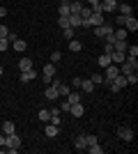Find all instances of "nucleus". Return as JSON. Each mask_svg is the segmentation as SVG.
Returning a JSON list of instances; mask_svg holds the SVG:
<instances>
[{"label": "nucleus", "mask_w": 138, "mask_h": 154, "mask_svg": "<svg viewBox=\"0 0 138 154\" xmlns=\"http://www.w3.org/2000/svg\"><path fill=\"white\" fill-rule=\"evenodd\" d=\"M62 35H65L67 39H74V35H76V28H65V30H62Z\"/></svg>", "instance_id": "72a5a7b5"}, {"label": "nucleus", "mask_w": 138, "mask_h": 154, "mask_svg": "<svg viewBox=\"0 0 138 154\" xmlns=\"http://www.w3.org/2000/svg\"><path fill=\"white\" fill-rule=\"evenodd\" d=\"M0 147H5V134H0Z\"/></svg>", "instance_id": "c03bdc74"}, {"label": "nucleus", "mask_w": 138, "mask_h": 154, "mask_svg": "<svg viewBox=\"0 0 138 154\" xmlns=\"http://www.w3.org/2000/svg\"><path fill=\"white\" fill-rule=\"evenodd\" d=\"M118 74H120V67H118V64H113V62H111V64H108V67L104 69V83L108 85V83L113 81V78L118 76Z\"/></svg>", "instance_id": "f257e3e1"}, {"label": "nucleus", "mask_w": 138, "mask_h": 154, "mask_svg": "<svg viewBox=\"0 0 138 154\" xmlns=\"http://www.w3.org/2000/svg\"><path fill=\"white\" fill-rule=\"evenodd\" d=\"M87 152H90V154H101V152H104V147H99V145H92V147H87Z\"/></svg>", "instance_id": "4c0bfd02"}, {"label": "nucleus", "mask_w": 138, "mask_h": 154, "mask_svg": "<svg viewBox=\"0 0 138 154\" xmlns=\"http://www.w3.org/2000/svg\"><path fill=\"white\" fill-rule=\"evenodd\" d=\"M41 76H44L46 83H51V78H55V64H53V62L44 64V69H41Z\"/></svg>", "instance_id": "20e7f679"}, {"label": "nucleus", "mask_w": 138, "mask_h": 154, "mask_svg": "<svg viewBox=\"0 0 138 154\" xmlns=\"http://www.w3.org/2000/svg\"><path fill=\"white\" fill-rule=\"evenodd\" d=\"M35 78H37L35 67H32V69H28V71H21V83H30V81H35Z\"/></svg>", "instance_id": "1a4fd4ad"}, {"label": "nucleus", "mask_w": 138, "mask_h": 154, "mask_svg": "<svg viewBox=\"0 0 138 154\" xmlns=\"http://www.w3.org/2000/svg\"><path fill=\"white\" fill-rule=\"evenodd\" d=\"M81 90L83 92H94V83H92L90 78H85V81H81Z\"/></svg>", "instance_id": "4be33fe9"}, {"label": "nucleus", "mask_w": 138, "mask_h": 154, "mask_svg": "<svg viewBox=\"0 0 138 154\" xmlns=\"http://www.w3.org/2000/svg\"><path fill=\"white\" fill-rule=\"evenodd\" d=\"M118 136L122 138V140L131 143L133 138H136V131H133V129H129V127H120V129H118Z\"/></svg>", "instance_id": "7ed1b4c3"}, {"label": "nucleus", "mask_w": 138, "mask_h": 154, "mask_svg": "<svg viewBox=\"0 0 138 154\" xmlns=\"http://www.w3.org/2000/svg\"><path fill=\"white\" fill-rule=\"evenodd\" d=\"M74 147L78 149V152L87 149V140H85V134H78V136H76V140H74Z\"/></svg>", "instance_id": "6e6552de"}, {"label": "nucleus", "mask_w": 138, "mask_h": 154, "mask_svg": "<svg viewBox=\"0 0 138 154\" xmlns=\"http://www.w3.org/2000/svg\"><path fill=\"white\" fill-rule=\"evenodd\" d=\"M97 64L101 67V69H106V67L111 64V55H106V53H104V55H99V58H97Z\"/></svg>", "instance_id": "412c9836"}, {"label": "nucleus", "mask_w": 138, "mask_h": 154, "mask_svg": "<svg viewBox=\"0 0 138 154\" xmlns=\"http://www.w3.org/2000/svg\"><path fill=\"white\" fill-rule=\"evenodd\" d=\"M5 147H21V138L16 134L5 136Z\"/></svg>", "instance_id": "0eeeda50"}, {"label": "nucleus", "mask_w": 138, "mask_h": 154, "mask_svg": "<svg viewBox=\"0 0 138 154\" xmlns=\"http://www.w3.org/2000/svg\"><path fill=\"white\" fill-rule=\"evenodd\" d=\"M0 76H2V67H0Z\"/></svg>", "instance_id": "de8ad7c7"}, {"label": "nucleus", "mask_w": 138, "mask_h": 154, "mask_svg": "<svg viewBox=\"0 0 138 154\" xmlns=\"http://www.w3.org/2000/svg\"><path fill=\"white\" fill-rule=\"evenodd\" d=\"M19 69H21V71H28V69H32V60L23 55V58L19 60Z\"/></svg>", "instance_id": "dca6fc26"}, {"label": "nucleus", "mask_w": 138, "mask_h": 154, "mask_svg": "<svg viewBox=\"0 0 138 154\" xmlns=\"http://www.w3.org/2000/svg\"><path fill=\"white\" fill-rule=\"evenodd\" d=\"M67 19H69V28H81V16L78 14H69V16H67Z\"/></svg>", "instance_id": "f3484780"}, {"label": "nucleus", "mask_w": 138, "mask_h": 154, "mask_svg": "<svg viewBox=\"0 0 138 154\" xmlns=\"http://www.w3.org/2000/svg\"><path fill=\"white\" fill-rule=\"evenodd\" d=\"M44 97L46 99H48V101H55V99H58V88H55V85H48V88H46L44 90Z\"/></svg>", "instance_id": "9d476101"}, {"label": "nucleus", "mask_w": 138, "mask_h": 154, "mask_svg": "<svg viewBox=\"0 0 138 154\" xmlns=\"http://www.w3.org/2000/svg\"><path fill=\"white\" fill-rule=\"evenodd\" d=\"M69 113H72L74 117H83V113H85V108H83V103H72V108H69Z\"/></svg>", "instance_id": "ddd939ff"}, {"label": "nucleus", "mask_w": 138, "mask_h": 154, "mask_svg": "<svg viewBox=\"0 0 138 154\" xmlns=\"http://www.w3.org/2000/svg\"><path fill=\"white\" fill-rule=\"evenodd\" d=\"M118 9H120V14L131 16V5H129V2H118Z\"/></svg>", "instance_id": "6ab92c4d"}, {"label": "nucleus", "mask_w": 138, "mask_h": 154, "mask_svg": "<svg viewBox=\"0 0 138 154\" xmlns=\"http://www.w3.org/2000/svg\"><path fill=\"white\" fill-rule=\"evenodd\" d=\"M60 16H69V0H62V2H60Z\"/></svg>", "instance_id": "5701e85b"}, {"label": "nucleus", "mask_w": 138, "mask_h": 154, "mask_svg": "<svg viewBox=\"0 0 138 154\" xmlns=\"http://www.w3.org/2000/svg\"><path fill=\"white\" fill-rule=\"evenodd\" d=\"M113 30H115V28H113L111 23H101V26H97V28H94V37L104 39V37H108V35H111Z\"/></svg>", "instance_id": "f03ea898"}, {"label": "nucleus", "mask_w": 138, "mask_h": 154, "mask_svg": "<svg viewBox=\"0 0 138 154\" xmlns=\"http://www.w3.org/2000/svg\"><path fill=\"white\" fill-rule=\"evenodd\" d=\"M58 26H60V30L69 28V19H67V16H60V19H58Z\"/></svg>", "instance_id": "473e14b6"}, {"label": "nucleus", "mask_w": 138, "mask_h": 154, "mask_svg": "<svg viewBox=\"0 0 138 154\" xmlns=\"http://www.w3.org/2000/svg\"><path fill=\"white\" fill-rule=\"evenodd\" d=\"M99 0H87V5H97Z\"/></svg>", "instance_id": "a18cd8bd"}, {"label": "nucleus", "mask_w": 138, "mask_h": 154, "mask_svg": "<svg viewBox=\"0 0 138 154\" xmlns=\"http://www.w3.org/2000/svg\"><path fill=\"white\" fill-rule=\"evenodd\" d=\"M115 2L113 0H99V9H101V14H111V12H115Z\"/></svg>", "instance_id": "423d86ee"}, {"label": "nucleus", "mask_w": 138, "mask_h": 154, "mask_svg": "<svg viewBox=\"0 0 138 154\" xmlns=\"http://www.w3.org/2000/svg\"><path fill=\"white\" fill-rule=\"evenodd\" d=\"M94 85H104V74H92V78H90Z\"/></svg>", "instance_id": "cd10ccee"}, {"label": "nucleus", "mask_w": 138, "mask_h": 154, "mask_svg": "<svg viewBox=\"0 0 138 154\" xmlns=\"http://www.w3.org/2000/svg\"><path fill=\"white\" fill-rule=\"evenodd\" d=\"M124 23H127V16H124V14H118V16H115V26L124 28Z\"/></svg>", "instance_id": "c756f323"}, {"label": "nucleus", "mask_w": 138, "mask_h": 154, "mask_svg": "<svg viewBox=\"0 0 138 154\" xmlns=\"http://www.w3.org/2000/svg\"><path fill=\"white\" fill-rule=\"evenodd\" d=\"M85 21H90L92 28H97V26H101V23H106V19H104V14H101V12H92L90 19H85Z\"/></svg>", "instance_id": "39448f33"}, {"label": "nucleus", "mask_w": 138, "mask_h": 154, "mask_svg": "<svg viewBox=\"0 0 138 154\" xmlns=\"http://www.w3.org/2000/svg\"><path fill=\"white\" fill-rule=\"evenodd\" d=\"M39 120H41V122H48V120H51V110L41 108V110H39Z\"/></svg>", "instance_id": "7c9ffc66"}, {"label": "nucleus", "mask_w": 138, "mask_h": 154, "mask_svg": "<svg viewBox=\"0 0 138 154\" xmlns=\"http://www.w3.org/2000/svg\"><path fill=\"white\" fill-rule=\"evenodd\" d=\"M113 2H115V5H118V2H122V0H113Z\"/></svg>", "instance_id": "49530a36"}, {"label": "nucleus", "mask_w": 138, "mask_h": 154, "mask_svg": "<svg viewBox=\"0 0 138 154\" xmlns=\"http://www.w3.org/2000/svg\"><path fill=\"white\" fill-rule=\"evenodd\" d=\"M67 101L69 103H78L81 101V92H69V94H67Z\"/></svg>", "instance_id": "a878e982"}, {"label": "nucleus", "mask_w": 138, "mask_h": 154, "mask_svg": "<svg viewBox=\"0 0 138 154\" xmlns=\"http://www.w3.org/2000/svg\"><path fill=\"white\" fill-rule=\"evenodd\" d=\"M83 9V2H69V14H78Z\"/></svg>", "instance_id": "393cba45"}, {"label": "nucleus", "mask_w": 138, "mask_h": 154, "mask_svg": "<svg viewBox=\"0 0 138 154\" xmlns=\"http://www.w3.org/2000/svg\"><path fill=\"white\" fill-rule=\"evenodd\" d=\"M7 35H9V28H7V26H0V37H7Z\"/></svg>", "instance_id": "a19ab883"}, {"label": "nucleus", "mask_w": 138, "mask_h": 154, "mask_svg": "<svg viewBox=\"0 0 138 154\" xmlns=\"http://www.w3.org/2000/svg\"><path fill=\"white\" fill-rule=\"evenodd\" d=\"M16 39H19V35H16V32H9V35H7V42H9V44H12V42H16Z\"/></svg>", "instance_id": "ea45409f"}, {"label": "nucleus", "mask_w": 138, "mask_h": 154, "mask_svg": "<svg viewBox=\"0 0 138 154\" xmlns=\"http://www.w3.org/2000/svg\"><path fill=\"white\" fill-rule=\"evenodd\" d=\"M127 83H129V85H136L138 83V76H136V74H127Z\"/></svg>", "instance_id": "e433bc0d"}, {"label": "nucleus", "mask_w": 138, "mask_h": 154, "mask_svg": "<svg viewBox=\"0 0 138 154\" xmlns=\"http://www.w3.org/2000/svg\"><path fill=\"white\" fill-rule=\"evenodd\" d=\"M69 92H72V88H69L67 83H60V85H58V94H60V97H67Z\"/></svg>", "instance_id": "b1692460"}, {"label": "nucleus", "mask_w": 138, "mask_h": 154, "mask_svg": "<svg viewBox=\"0 0 138 154\" xmlns=\"http://www.w3.org/2000/svg\"><path fill=\"white\" fill-rule=\"evenodd\" d=\"M113 51H115V48H113V44H108V42H106V44H104V53H106V55H111Z\"/></svg>", "instance_id": "58836bf2"}, {"label": "nucleus", "mask_w": 138, "mask_h": 154, "mask_svg": "<svg viewBox=\"0 0 138 154\" xmlns=\"http://www.w3.org/2000/svg\"><path fill=\"white\" fill-rule=\"evenodd\" d=\"M127 39H120V42H113V48H115V51H120V53H127Z\"/></svg>", "instance_id": "aec40b11"}, {"label": "nucleus", "mask_w": 138, "mask_h": 154, "mask_svg": "<svg viewBox=\"0 0 138 154\" xmlns=\"http://www.w3.org/2000/svg\"><path fill=\"white\" fill-rule=\"evenodd\" d=\"M81 48H83V44H81V42H76V39H69V51H81Z\"/></svg>", "instance_id": "bb28decb"}, {"label": "nucleus", "mask_w": 138, "mask_h": 154, "mask_svg": "<svg viewBox=\"0 0 138 154\" xmlns=\"http://www.w3.org/2000/svg\"><path fill=\"white\" fill-rule=\"evenodd\" d=\"M124 30H127V32H136V30H138V21H136V19H133V14H131V16H127V23H124Z\"/></svg>", "instance_id": "f8f14e48"}, {"label": "nucleus", "mask_w": 138, "mask_h": 154, "mask_svg": "<svg viewBox=\"0 0 138 154\" xmlns=\"http://www.w3.org/2000/svg\"><path fill=\"white\" fill-rule=\"evenodd\" d=\"M5 16H7V9H5V7H0V19H5Z\"/></svg>", "instance_id": "37998d69"}, {"label": "nucleus", "mask_w": 138, "mask_h": 154, "mask_svg": "<svg viewBox=\"0 0 138 154\" xmlns=\"http://www.w3.org/2000/svg\"><path fill=\"white\" fill-rule=\"evenodd\" d=\"M7 48H9V42H7V37H0V53H5Z\"/></svg>", "instance_id": "c9c22d12"}, {"label": "nucleus", "mask_w": 138, "mask_h": 154, "mask_svg": "<svg viewBox=\"0 0 138 154\" xmlns=\"http://www.w3.org/2000/svg\"><path fill=\"white\" fill-rule=\"evenodd\" d=\"M90 14H92V9H90V5H83V9H81V12H78V16H81V19H90Z\"/></svg>", "instance_id": "c85d7f7f"}, {"label": "nucleus", "mask_w": 138, "mask_h": 154, "mask_svg": "<svg viewBox=\"0 0 138 154\" xmlns=\"http://www.w3.org/2000/svg\"><path fill=\"white\" fill-rule=\"evenodd\" d=\"M60 60H62V53H60V51H53V53H51V62H53V64H58Z\"/></svg>", "instance_id": "f704fd0d"}, {"label": "nucleus", "mask_w": 138, "mask_h": 154, "mask_svg": "<svg viewBox=\"0 0 138 154\" xmlns=\"http://www.w3.org/2000/svg\"><path fill=\"white\" fill-rule=\"evenodd\" d=\"M85 140H87V147H92V145H99L97 136H92V134H85Z\"/></svg>", "instance_id": "2f4dec72"}, {"label": "nucleus", "mask_w": 138, "mask_h": 154, "mask_svg": "<svg viewBox=\"0 0 138 154\" xmlns=\"http://www.w3.org/2000/svg\"><path fill=\"white\" fill-rule=\"evenodd\" d=\"M0 129H2V134H5V136H9V134H16V124H14L12 120L2 122V124H0Z\"/></svg>", "instance_id": "9b49d317"}, {"label": "nucleus", "mask_w": 138, "mask_h": 154, "mask_svg": "<svg viewBox=\"0 0 138 154\" xmlns=\"http://www.w3.org/2000/svg\"><path fill=\"white\" fill-rule=\"evenodd\" d=\"M127 60V53H120V51H113L111 53V62L113 64H122Z\"/></svg>", "instance_id": "4468645a"}, {"label": "nucleus", "mask_w": 138, "mask_h": 154, "mask_svg": "<svg viewBox=\"0 0 138 154\" xmlns=\"http://www.w3.org/2000/svg\"><path fill=\"white\" fill-rule=\"evenodd\" d=\"M12 46H14V51H19V53H23V51H26V48H28V42H26V39H16V42H12Z\"/></svg>", "instance_id": "2eb2a0df"}, {"label": "nucleus", "mask_w": 138, "mask_h": 154, "mask_svg": "<svg viewBox=\"0 0 138 154\" xmlns=\"http://www.w3.org/2000/svg\"><path fill=\"white\" fill-rule=\"evenodd\" d=\"M46 136H48V138H55V136H58V124H53V122L46 124Z\"/></svg>", "instance_id": "a211bd4d"}, {"label": "nucleus", "mask_w": 138, "mask_h": 154, "mask_svg": "<svg viewBox=\"0 0 138 154\" xmlns=\"http://www.w3.org/2000/svg\"><path fill=\"white\" fill-rule=\"evenodd\" d=\"M69 108H72V103H69V101H62V106H60V110H69Z\"/></svg>", "instance_id": "79ce46f5"}]
</instances>
